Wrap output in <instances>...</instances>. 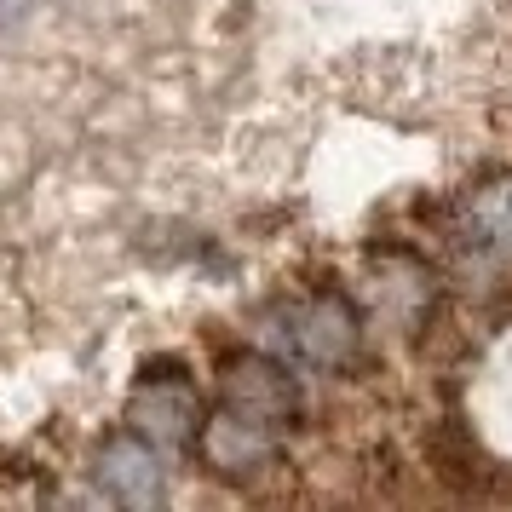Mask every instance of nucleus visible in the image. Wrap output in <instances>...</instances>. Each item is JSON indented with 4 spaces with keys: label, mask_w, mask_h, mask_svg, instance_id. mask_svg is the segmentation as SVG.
<instances>
[{
    "label": "nucleus",
    "mask_w": 512,
    "mask_h": 512,
    "mask_svg": "<svg viewBox=\"0 0 512 512\" xmlns=\"http://www.w3.org/2000/svg\"><path fill=\"white\" fill-rule=\"evenodd\" d=\"M196 426H202V397L179 374V363H156V374L144 369V380L127 397V432L150 438L156 449H185Z\"/></svg>",
    "instance_id": "obj_1"
},
{
    "label": "nucleus",
    "mask_w": 512,
    "mask_h": 512,
    "mask_svg": "<svg viewBox=\"0 0 512 512\" xmlns=\"http://www.w3.org/2000/svg\"><path fill=\"white\" fill-rule=\"evenodd\" d=\"M190 443H196L202 466L219 472V478H248V472L277 461V426L242 415V409H213V415H202V426H196Z\"/></svg>",
    "instance_id": "obj_2"
},
{
    "label": "nucleus",
    "mask_w": 512,
    "mask_h": 512,
    "mask_svg": "<svg viewBox=\"0 0 512 512\" xmlns=\"http://www.w3.org/2000/svg\"><path fill=\"white\" fill-rule=\"evenodd\" d=\"M219 397H225V409H242V415H254V420H271V426L300 415L294 374L282 369L277 357H265V351L225 357L219 363Z\"/></svg>",
    "instance_id": "obj_3"
},
{
    "label": "nucleus",
    "mask_w": 512,
    "mask_h": 512,
    "mask_svg": "<svg viewBox=\"0 0 512 512\" xmlns=\"http://www.w3.org/2000/svg\"><path fill=\"white\" fill-rule=\"evenodd\" d=\"M288 340L311 369H351L363 351V317L340 294H317L288 317Z\"/></svg>",
    "instance_id": "obj_4"
},
{
    "label": "nucleus",
    "mask_w": 512,
    "mask_h": 512,
    "mask_svg": "<svg viewBox=\"0 0 512 512\" xmlns=\"http://www.w3.org/2000/svg\"><path fill=\"white\" fill-rule=\"evenodd\" d=\"M93 478L110 501H121V507H156L167 495V466H162V455H156V443L139 438V432H116V438L98 443Z\"/></svg>",
    "instance_id": "obj_5"
},
{
    "label": "nucleus",
    "mask_w": 512,
    "mask_h": 512,
    "mask_svg": "<svg viewBox=\"0 0 512 512\" xmlns=\"http://www.w3.org/2000/svg\"><path fill=\"white\" fill-rule=\"evenodd\" d=\"M426 472L438 478L449 495H495L501 484V466L484 455V443L466 432L461 420L449 415L426 432Z\"/></svg>",
    "instance_id": "obj_6"
},
{
    "label": "nucleus",
    "mask_w": 512,
    "mask_h": 512,
    "mask_svg": "<svg viewBox=\"0 0 512 512\" xmlns=\"http://www.w3.org/2000/svg\"><path fill=\"white\" fill-rule=\"evenodd\" d=\"M472 225L501 248V254H512V185H489L472 196Z\"/></svg>",
    "instance_id": "obj_7"
}]
</instances>
